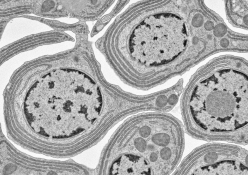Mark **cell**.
<instances>
[{"instance_id": "1", "label": "cell", "mask_w": 248, "mask_h": 175, "mask_svg": "<svg viewBox=\"0 0 248 175\" xmlns=\"http://www.w3.org/2000/svg\"><path fill=\"white\" fill-rule=\"evenodd\" d=\"M26 112L32 122L45 114L55 123L64 122L65 134L87 129L101 111V92L94 81L82 72L60 69L45 75L29 91Z\"/></svg>"}, {"instance_id": "2", "label": "cell", "mask_w": 248, "mask_h": 175, "mask_svg": "<svg viewBox=\"0 0 248 175\" xmlns=\"http://www.w3.org/2000/svg\"><path fill=\"white\" fill-rule=\"evenodd\" d=\"M185 44V31L181 20L171 15H160L150 17L135 29L131 51L142 63L159 64L178 55Z\"/></svg>"}, {"instance_id": "3", "label": "cell", "mask_w": 248, "mask_h": 175, "mask_svg": "<svg viewBox=\"0 0 248 175\" xmlns=\"http://www.w3.org/2000/svg\"><path fill=\"white\" fill-rule=\"evenodd\" d=\"M217 158L218 156L217 154L214 152H209L205 156L204 161L205 162L208 164H211L214 162Z\"/></svg>"}, {"instance_id": "4", "label": "cell", "mask_w": 248, "mask_h": 175, "mask_svg": "<svg viewBox=\"0 0 248 175\" xmlns=\"http://www.w3.org/2000/svg\"><path fill=\"white\" fill-rule=\"evenodd\" d=\"M226 33V29L223 25L217 26L215 28V33L216 36L218 37L223 36Z\"/></svg>"}, {"instance_id": "5", "label": "cell", "mask_w": 248, "mask_h": 175, "mask_svg": "<svg viewBox=\"0 0 248 175\" xmlns=\"http://www.w3.org/2000/svg\"><path fill=\"white\" fill-rule=\"evenodd\" d=\"M203 19L202 17H201V15H197L195 17V18L193 20V25L195 26L198 27L201 26L203 23Z\"/></svg>"}, {"instance_id": "6", "label": "cell", "mask_w": 248, "mask_h": 175, "mask_svg": "<svg viewBox=\"0 0 248 175\" xmlns=\"http://www.w3.org/2000/svg\"><path fill=\"white\" fill-rule=\"evenodd\" d=\"M213 27V23H211V22H207V23H206V28L207 29H212Z\"/></svg>"}, {"instance_id": "7", "label": "cell", "mask_w": 248, "mask_h": 175, "mask_svg": "<svg viewBox=\"0 0 248 175\" xmlns=\"http://www.w3.org/2000/svg\"><path fill=\"white\" fill-rule=\"evenodd\" d=\"M228 44H229V42L227 40L224 39L221 41V45L223 47H226L227 46H228Z\"/></svg>"}]
</instances>
